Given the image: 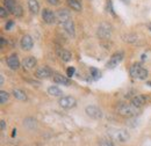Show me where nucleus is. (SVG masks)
Returning <instances> with one entry per match:
<instances>
[{"label":"nucleus","mask_w":151,"mask_h":146,"mask_svg":"<svg viewBox=\"0 0 151 146\" xmlns=\"http://www.w3.org/2000/svg\"><path fill=\"white\" fill-rule=\"evenodd\" d=\"M28 8L33 14H37L40 12V5L37 0H28Z\"/></svg>","instance_id":"nucleus-20"},{"label":"nucleus","mask_w":151,"mask_h":146,"mask_svg":"<svg viewBox=\"0 0 151 146\" xmlns=\"http://www.w3.org/2000/svg\"><path fill=\"white\" fill-rule=\"evenodd\" d=\"M99 146H116L111 138H101L99 140Z\"/></svg>","instance_id":"nucleus-25"},{"label":"nucleus","mask_w":151,"mask_h":146,"mask_svg":"<svg viewBox=\"0 0 151 146\" xmlns=\"http://www.w3.org/2000/svg\"><path fill=\"white\" fill-rule=\"evenodd\" d=\"M48 94L51 95V96H62L63 92L60 91L58 87H56V86H51V87L48 88Z\"/></svg>","instance_id":"nucleus-23"},{"label":"nucleus","mask_w":151,"mask_h":146,"mask_svg":"<svg viewBox=\"0 0 151 146\" xmlns=\"http://www.w3.org/2000/svg\"><path fill=\"white\" fill-rule=\"evenodd\" d=\"M20 44H21V48H22L23 50H30V49L34 47V41H33L32 36L24 35V36L21 38Z\"/></svg>","instance_id":"nucleus-13"},{"label":"nucleus","mask_w":151,"mask_h":146,"mask_svg":"<svg viewBox=\"0 0 151 146\" xmlns=\"http://www.w3.org/2000/svg\"><path fill=\"white\" fill-rule=\"evenodd\" d=\"M66 2H68L69 7H70L72 11H76V12H80V11L83 9V7H81V4H80V1H79V0H66Z\"/></svg>","instance_id":"nucleus-19"},{"label":"nucleus","mask_w":151,"mask_h":146,"mask_svg":"<svg viewBox=\"0 0 151 146\" xmlns=\"http://www.w3.org/2000/svg\"><path fill=\"white\" fill-rule=\"evenodd\" d=\"M4 5H5V7L8 9V12L12 13V12L14 11V8L17 7L18 2H17L15 0H4Z\"/></svg>","instance_id":"nucleus-22"},{"label":"nucleus","mask_w":151,"mask_h":146,"mask_svg":"<svg viewBox=\"0 0 151 146\" xmlns=\"http://www.w3.org/2000/svg\"><path fill=\"white\" fill-rule=\"evenodd\" d=\"M58 103L64 109H71V108H75L77 106V100L73 96H63L59 99Z\"/></svg>","instance_id":"nucleus-5"},{"label":"nucleus","mask_w":151,"mask_h":146,"mask_svg":"<svg viewBox=\"0 0 151 146\" xmlns=\"http://www.w3.org/2000/svg\"><path fill=\"white\" fill-rule=\"evenodd\" d=\"M75 72H76L75 67H69V69L66 70V74H68V77H69V78H71V77L75 74Z\"/></svg>","instance_id":"nucleus-30"},{"label":"nucleus","mask_w":151,"mask_h":146,"mask_svg":"<svg viewBox=\"0 0 151 146\" xmlns=\"http://www.w3.org/2000/svg\"><path fill=\"white\" fill-rule=\"evenodd\" d=\"M147 103V97L144 95H135L132 99V104L136 108H141Z\"/></svg>","instance_id":"nucleus-14"},{"label":"nucleus","mask_w":151,"mask_h":146,"mask_svg":"<svg viewBox=\"0 0 151 146\" xmlns=\"http://www.w3.org/2000/svg\"><path fill=\"white\" fill-rule=\"evenodd\" d=\"M8 99H9V94H8L7 92H5V91L0 92V103H1V104L7 103Z\"/></svg>","instance_id":"nucleus-26"},{"label":"nucleus","mask_w":151,"mask_h":146,"mask_svg":"<svg viewBox=\"0 0 151 146\" xmlns=\"http://www.w3.org/2000/svg\"><path fill=\"white\" fill-rule=\"evenodd\" d=\"M13 26H14V22H13V21H8V22L6 23V27H5V28H6V30H9Z\"/></svg>","instance_id":"nucleus-31"},{"label":"nucleus","mask_w":151,"mask_h":146,"mask_svg":"<svg viewBox=\"0 0 151 146\" xmlns=\"http://www.w3.org/2000/svg\"><path fill=\"white\" fill-rule=\"evenodd\" d=\"M8 9L6 8V7H4V6H1L0 7V18H7L8 16Z\"/></svg>","instance_id":"nucleus-28"},{"label":"nucleus","mask_w":151,"mask_h":146,"mask_svg":"<svg viewBox=\"0 0 151 146\" xmlns=\"http://www.w3.org/2000/svg\"><path fill=\"white\" fill-rule=\"evenodd\" d=\"M57 15V20L60 22V24L63 23V22H65V21H68L69 19H71V14H70V12L68 11V9H59L58 12L56 13Z\"/></svg>","instance_id":"nucleus-16"},{"label":"nucleus","mask_w":151,"mask_h":146,"mask_svg":"<svg viewBox=\"0 0 151 146\" xmlns=\"http://www.w3.org/2000/svg\"><path fill=\"white\" fill-rule=\"evenodd\" d=\"M23 127L29 130H34V129L37 127V121L35 118H32V117H28L23 121Z\"/></svg>","instance_id":"nucleus-18"},{"label":"nucleus","mask_w":151,"mask_h":146,"mask_svg":"<svg viewBox=\"0 0 151 146\" xmlns=\"http://www.w3.org/2000/svg\"><path fill=\"white\" fill-rule=\"evenodd\" d=\"M107 135L112 140H115L117 143H126L130 138L129 132L124 129H109Z\"/></svg>","instance_id":"nucleus-1"},{"label":"nucleus","mask_w":151,"mask_h":146,"mask_svg":"<svg viewBox=\"0 0 151 146\" xmlns=\"http://www.w3.org/2000/svg\"><path fill=\"white\" fill-rule=\"evenodd\" d=\"M123 57H124V54H123L122 51L115 52V54L111 57L109 62L107 63V67H108V69H114V67H116V66H117V65H119V64L122 62Z\"/></svg>","instance_id":"nucleus-8"},{"label":"nucleus","mask_w":151,"mask_h":146,"mask_svg":"<svg viewBox=\"0 0 151 146\" xmlns=\"http://www.w3.org/2000/svg\"><path fill=\"white\" fill-rule=\"evenodd\" d=\"M0 85H4V77H0Z\"/></svg>","instance_id":"nucleus-35"},{"label":"nucleus","mask_w":151,"mask_h":146,"mask_svg":"<svg viewBox=\"0 0 151 146\" xmlns=\"http://www.w3.org/2000/svg\"><path fill=\"white\" fill-rule=\"evenodd\" d=\"M42 19H43V21H44L45 23H48V24H54V23H56V21H57V15H56V13H54L51 9L44 8V9L42 11Z\"/></svg>","instance_id":"nucleus-7"},{"label":"nucleus","mask_w":151,"mask_h":146,"mask_svg":"<svg viewBox=\"0 0 151 146\" xmlns=\"http://www.w3.org/2000/svg\"><path fill=\"white\" fill-rule=\"evenodd\" d=\"M123 39L128 43H137L138 42V36L136 34H127L123 36Z\"/></svg>","instance_id":"nucleus-24"},{"label":"nucleus","mask_w":151,"mask_h":146,"mask_svg":"<svg viewBox=\"0 0 151 146\" xmlns=\"http://www.w3.org/2000/svg\"><path fill=\"white\" fill-rule=\"evenodd\" d=\"M13 95L17 100H20V101H26L27 100V95L23 91H21L19 88H14L13 89Z\"/></svg>","instance_id":"nucleus-21"},{"label":"nucleus","mask_w":151,"mask_h":146,"mask_svg":"<svg viewBox=\"0 0 151 146\" xmlns=\"http://www.w3.org/2000/svg\"><path fill=\"white\" fill-rule=\"evenodd\" d=\"M6 44H7V42H6V38H5V37H1V44H0L1 49H4Z\"/></svg>","instance_id":"nucleus-33"},{"label":"nucleus","mask_w":151,"mask_h":146,"mask_svg":"<svg viewBox=\"0 0 151 146\" xmlns=\"http://www.w3.org/2000/svg\"><path fill=\"white\" fill-rule=\"evenodd\" d=\"M91 75H92V78H93L94 80H98V79L101 77V73H100L99 70H96V69H94V67H92V69H91Z\"/></svg>","instance_id":"nucleus-27"},{"label":"nucleus","mask_w":151,"mask_h":146,"mask_svg":"<svg viewBox=\"0 0 151 146\" xmlns=\"http://www.w3.org/2000/svg\"><path fill=\"white\" fill-rule=\"evenodd\" d=\"M15 133H17V130L14 129V130H13V133H12V137H14V136H15Z\"/></svg>","instance_id":"nucleus-36"},{"label":"nucleus","mask_w":151,"mask_h":146,"mask_svg":"<svg viewBox=\"0 0 151 146\" xmlns=\"http://www.w3.org/2000/svg\"><path fill=\"white\" fill-rule=\"evenodd\" d=\"M6 63L8 65V67L11 70H18L20 67V60H19V56L13 54L11 55L7 59H6Z\"/></svg>","instance_id":"nucleus-10"},{"label":"nucleus","mask_w":151,"mask_h":146,"mask_svg":"<svg viewBox=\"0 0 151 146\" xmlns=\"http://www.w3.org/2000/svg\"><path fill=\"white\" fill-rule=\"evenodd\" d=\"M36 58L33 57V56H29V57H26L23 60H22V66L26 71H30L33 70L35 66H36Z\"/></svg>","instance_id":"nucleus-9"},{"label":"nucleus","mask_w":151,"mask_h":146,"mask_svg":"<svg viewBox=\"0 0 151 146\" xmlns=\"http://www.w3.org/2000/svg\"><path fill=\"white\" fill-rule=\"evenodd\" d=\"M47 1H48L50 5H52V6H58L59 2H60L59 0H47Z\"/></svg>","instance_id":"nucleus-32"},{"label":"nucleus","mask_w":151,"mask_h":146,"mask_svg":"<svg viewBox=\"0 0 151 146\" xmlns=\"http://www.w3.org/2000/svg\"><path fill=\"white\" fill-rule=\"evenodd\" d=\"M85 112H86V115H87L88 117H91V118H93V120H100V118H102V116H104L101 109H100L99 107H96V106H87V107L85 108Z\"/></svg>","instance_id":"nucleus-6"},{"label":"nucleus","mask_w":151,"mask_h":146,"mask_svg":"<svg viewBox=\"0 0 151 146\" xmlns=\"http://www.w3.org/2000/svg\"><path fill=\"white\" fill-rule=\"evenodd\" d=\"M54 81L56 82V84H59V85H64V86H70V80L66 78V77H64V75H62V74H54Z\"/></svg>","instance_id":"nucleus-17"},{"label":"nucleus","mask_w":151,"mask_h":146,"mask_svg":"<svg viewBox=\"0 0 151 146\" xmlns=\"http://www.w3.org/2000/svg\"><path fill=\"white\" fill-rule=\"evenodd\" d=\"M147 84H148V85H149V86H150V87H151V81H148Z\"/></svg>","instance_id":"nucleus-37"},{"label":"nucleus","mask_w":151,"mask_h":146,"mask_svg":"<svg viewBox=\"0 0 151 146\" xmlns=\"http://www.w3.org/2000/svg\"><path fill=\"white\" fill-rule=\"evenodd\" d=\"M148 28H149V30L151 31V24H149V26H148Z\"/></svg>","instance_id":"nucleus-38"},{"label":"nucleus","mask_w":151,"mask_h":146,"mask_svg":"<svg viewBox=\"0 0 151 146\" xmlns=\"http://www.w3.org/2000/svg\"><path fill=\"white\" fill-rule=\"evenodd\" d=\"M129 73L134 79H137V80H145L149 75L148 71L139 64H134L132 66H130Z\"/></svg>","instance_id":"nucleus-3"},{"label":"nucleus","mask_w":151,"mask_h":146,"mask_svg":"<svg viewBox=\"0 0 151 146\" xmlns=\"http://www.w3.org/2000/svg\"><path fill=\"white\" fill-rule=\"evenodd\" d=\"M56 54H57V57H58L60 60L65 62V63L70 62V60H71V58H72L71 52H70V51H68V50H65V49H63V48H57Z\"/></svg>","instance_id":"nucleus-12"},{"label":"nucleus","mask_w":151,"mask_h":146,"mask_svg":"<svg viewBox=\"0 0 151 146\" xmlns=\"http://www.w3.org/2000/svg\"><path fill=\"white\" fill-rule=\"evenodd\" d=\"M116 112L121 116H124V117H135L138 112V108L134 107L132 104L129 103H124V102H120L117 106H116Z\"/></svg>","instance_id":"nucleus-2"},{"label":"nucleus","mask_w":151,"mask_h":146,"mask_svg":"<svg viewBox=\"0 0 151 146\" xmlns=\"http://www.w3.org/2000/svg\"><path fill=\"white\" fill-rule=\"evenodd\" d=\"M62 26L64 27V29L66 30V33H68L70 36L75 37V23H73L72 19H69L68 21L63 22Z\"/></svg>","instance_id":"nucleus-15"},{"label":"nucleus","mask_w":151,"mask_h":146,"mask_svg":"<svg viewBox=\"0 0 151 146\" xmlns=\"http://www.w3.org/2000/svg\"><path fill=\"white\" fill-rule=\"evenodd\" d=\"M51 74H52V72H51V70L48 66H41V67H38L37 70H36L35 77L38 78V79H47Z\"/></svg>","instance_id":"nucleus-11"},{"label":"nucleus","mask_w":151,"mask_h":146,"mask_svg":"<svg viewBox=\"0 0 151 146\" xmlns=\"http://www.w3.org/2000/svg\"><path fill=\"white\" fill-rule=\"evenodd\" d=\"M5 129H6V122L5 121H1V130L4 131Z\"/></svg>","instance_id":"nucleus-34"},{"label":"nucleus","mask_w":151,"mask_h":146,"mask_svg":"<svg viewBox=\"0 0 151 146\" xmlns=\"http://www.w3.org/2000/svg\"><path fill=\"white\" fill-rule=\"evenodd\" d=\"M107 9H108V12H111L113 15H115V13H114L113 2H112V0H107Z\"/></svg>","instance_id":"nucleus-29"},{"label":"nucleus","mask_w":151,"mask_h":146,"mask_svg":"<svg viewBox=\"0 0 151 146\" xmlns=\"http://www.w3.org/2000/svg\"><path fill=\"white\" fill-rule=\"evenodd\" d=\"M96 35L99 38L101 39H108L109 37L112 36V26L108 24V23H101L99 27H98V30H96Z\"/></svg>","instance_id":"nucleus-4"}]
</instances>
